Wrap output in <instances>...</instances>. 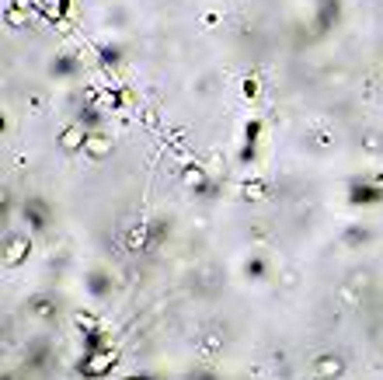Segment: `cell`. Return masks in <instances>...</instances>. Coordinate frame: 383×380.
I'll use <instances>...</instances> for the list:
<instances>
[{"label":"cell","mask_w":383,"mask_h":380,"mask_svg":"<svg viewBox=\"0 0 383 380\" xmlns=\"http://www.w3.org/2000/svg\"><path fill=\"white\" fill-rule=\"evenodd\" d=\"M63 11H67V0H63Z\"/></svg>","instance_id":"cell-1"}]
</instances>
